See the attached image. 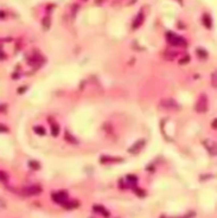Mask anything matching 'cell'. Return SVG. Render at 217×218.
<instances>
[{
	"instance_id": "1",
	"label": "cell",
	"mask_w": 217,
	"mask_h": 218,
	"mask_svg": "<svg viewBox=\"0 0 217 218\" xmlns=\"http://www.w3.org/2000/svg\"><path fill=\"white\" fill-rule=\"evenodd\" d=\"M166 39H167V42L173 46H184V45H186V40L184 38H182V37H179V36H177L176 33H173V32L166 33Z\"/></svg>"
},
{
	"instance_id": "2",
	"label": "cell",
	"mask_w": 217,
	"mask_h": 218,
	"mask_svg": "<svg viewBox=\"0 0 217 218\" xmlns=\"http://www.w3.org/2000/svg\"><path fill=\"white\" fill-rule=\"evenodd\" d=\"M21 192H23L25 196H37L42 192V188L38 185H30V186L24 187Z\"/></svg>"
},
{
	"instance_id": "3",
	"label": "cell",
	"mask_w": 217,
	"mask_h": 218,
	"mask_svg": "<svg viewBox=\"0 0 217 218\" xmlns=\"http://www.w3.org/2000/svg\"><path fill=\"white\" fill-rule=\"evenodd\" d=\"M52 200L56 201L57 204H64L65 201H68V193L65 191H60L57 193L52 194Z\"/></svg>"
},
{
	"instance_id": "4",
	"label": "cell",
	"mask_w": 217,
	"mask_h": 218,
	"mask_svg": "<svg viewBox=\"0 0 217 218\" xmlns=\"http://www.w3.org/2000/svg\"><path fill=\"white\" fill-rule=\"evenodd\" d=\"M208 109V101H206V96H200V98L198 100V102L196 103V110L199 113H204Z\"/></svg>"
},
{
	"instance_id": "5",
	"label": "cell",
	"mask_w": 217,
	"mask_h": 218,
	"mask_svg": "<svg viewBox=\"0 0 217 218\" xmlns=\"http://www.w3.org/2000/svg\"><path fill=\"white\" fill-rule=\"evenodd\" d=\"M160 107L164 108V109H176V108H179V106H178L172 98H165V100H161Z\"/></svg>"
},
{
	"instance_id": "6",
	"label": "cell",
	"mask_w": 217,
	"mask_h": 218,
	"mask_svg": "<svg viewBox=\"0 0 217 218\" xmlns=\"http://www.w3.org/2000/svg\"><path fill=\"white\" fill-rule=\"evenodd\" d=\"M204 145L206 146V149L210 152V154L212 155H216V143L210 141V140H205L204 141Z\"/></svg>"
},
{
	"instance_id": "7",
	"label": "cell",
	"mask_w": 217,
	"mask_h": 218,
	"mask_svg": "<svg viewBox=\"0 0 217 218\" xmlns=\"http://www.w3.org/2000/svg\"><path fill=\"white\" fill-rule=\"evenodd\" d=\"M144 19H145L144 13L140 12V13L138 14V17H136V18L134 19V21H133V28H138V27L144 23Z\"/></svg>"
},
{
	"instance_id": "8",
	"label": "cell",
	"mask_w": 217,
	"mask_h": 218,
	"mask_svg": "<svg viewBox=\"0 0 217 218\" xmlns=\"http://www.w3.org/2000/svg\"><path fill=\"white\" fill-rule=\"evenodd\" d=\"M144 145H145V142L141 140V141H139V142H136L135 145H133V146L128 149V152H129V153H138Z\"/></svg>"
},
{
	"instance_id": "9",
	"label": "cell",
	"mask_w": 217,
	"mask_h": 218,
	"mask_svg": "<svg viewBox=\"0 0 217 218\" xmlns=\"http://www.w3.org/2000/svg\"><path fill=\"white\" fill-rule=\"evenodd\" d=\"M94 209V211H96V212H100L101 215H103L105 217H109V212L107 211V210L103 207V206H101V205H95L93 207Z\"/></svg>"
},
{
	"instance_id": "10",
	"label": "cell",
	"mask_w": 217,
	"mask_h": 218,
	"mask_svg": "<svg viewBox=\"0 0 217 218\" xmlns=\"http://www.w3.org/2000/svg\"><path fill=\"white\" fill-rule=\"evenodd\" d=\"M203 24L205 25V27L206 28H211V24H212V20H211V18H210V16L209 14H204L203 16Z\"/></svg>"
},
{
	"instance_id": "11",
	"label": "cell",
	"mask_w": 217,
	"mask_h": 218,
	"mask_svg": "<svg viewBox=\"0 0 217 218\" xmlns=\"http://www.w3.org/2000/svg\"><path fill=\"white\" fill-rule=\"evenodd\" d=\"M50 24H51V20H50L49 17H45L44 19L42 20V26H43L44 30H49V28H50Z\"/></svg>"
},
{
	"instance_id": "12",
	"label": "cell",
	"mask_w": 217,
	"mask_h": 218,
	"mask_svg": "<svg viewBox=\"0 0 217 218\" xmlns=\"http://www.w3.org/2000/svg\"><path fill=\"white\" fill-rule=\"evenodd\" d=\"M63 206L65 209H75L78 206V201H65L63 204Z\"/></svg>"
},
{
	"instance_id": "13",
	"label": "cell",
	"mask_w": 217,
	"mask_h": 218,
	"mask_svg": "<svg viewBox=\"0 0 217 218\" xmlns=\"http://www.w3.org/2000/svg\"><path fill=\"white\" fill-rule=\"evenodd\" d=\"M127 183L128 184H131V185H135L136 183H138V178H136L135 176H133V174H129V176H127Z\"/></svg>"
},
{
	"instance_id": "14",
	"label": "cell",
	"mask_w": 217,
	"mask_h": 218,
	"mask_svg": "<svg viewBox=\"0 0 217 218\" xmlns=\"http://www.w3.org/2000/svg\"><path fill=\"white\" fill-rule=\"evenodd\" d=\"M60 133V126L57 125V123H52L51 125V134L52 136H57Z\"/></svg>"
},
{
	"instance_id": "15",
	"label": "cell",
	"mask_w": 217,
	"mask_h": 218,
	"mask_svg": "<svg viewBox=\"0 0 217 218\" xmlns=\"http://www.w3.org/2000/svg\"><path fill=\"white\" fill-rule=\"evenodd\" d=\"M197 56H198L199 58H202V59L206 58V57H208L206 50H204V49H197Z\"/></svg>"
},
{
	"instance_id": "16",
	"label": "cell",
	"mask_w": 217,
	"mask_h": 218,
	"mask_svg": "<svg viewBox=\"0 0 217 218\" xmlns=\"http://www.w3.org/2000/svg\"><path fill=\"white\" fill-rule=\"evenodd\" d=\"M65 140L69 141V142H71V143H78V141H77L72 135H70L69 132H65Z\"/></svg>"
},
{
	"instance_id": "17",
	"label": "cell",
	"mask_w": 217,
	"mask_h": 218,
	"mask_svg": "<svg viewBox=\"0 0 217 218\" xmlns=\"http://www.w3.org/2000/svg\"><path fill=\"white\" fill-rule=\"evenodd\" d=\"M33 130H34V133H37L38 135H45V129L43 128V127H40V126L34 127Z\"/></svg>"
},
{
	"instance_id": "18",
	"label": "cell",
	"mask_w": 217,
	"mask_h": 218,
	"mask_svg": "<svg viewBox=\"0 0 217 218\" xmlns=\"http://www.w3.org/2000/svg\"><path fill=\"white\" fill-rule=\"evenodd\" d=\"M30 167L33 170H39L40 168V164L37 161H30Z\"/></svg>"
},
{
	"instance_id": "19",
	"label": "cell",
	"mask_w": 217,
	"mask_h": 218,
	"mask_svg": "<svg viewBox=\"0 0 217 218\" xmlns=\"http://www.w3.org/2000/svg\"><path fill=\"white\" fill-rule=\"evenodd\" d=\"M135 192H136V193H139V196H140V197H144V196L146 194V193H145V191L140 190V188H138V190H135Z\"/></svg>"
},
{
	"instance_id": "20",
	"label": "cell",
	"mask_w": 217,
	"mask_h": 218,
	"mask_svg": "<svg viewBox=\"0 0 217 218\" xmlns=\"http://www.w3.org/2000/svg\"><path fill=\"white\" fill-rule=\"evenodd\" d=\"M190 61V57L189 56H186L185 58H183V59L182 61H180V64H184V63H187V62H189Z\"/></svg>"
},
{
	"instance_id": "21",
	"label": "cell",
	"mask_w": 217,
	"mask_h": 218,
	"mask_svg": "<svg viewBox=\"0 0 217 218\" xmlns=\"http://www.w3.org/2000/svg\"><path fill=\"white\" fill-rule=\"evenodd\" d=\"M216 122H217V120L215 119V120H214V122H212V128H214V129H216V128H217V126H216Z\"/></svg>"
},
{
	"instance_id": "22",
	"label": "cell",
	"mask_w": 217,
	"mask_h": 218,
	"mask_svg": "<svg viewBox=\"0 0 217 218\" xmlns=\"http://www.w3.org/2000/svg\"><path fill=\"white\" fill-rule=\"evenodd\" d=\"M0 18H4V12L0 11Z\"/></svg>"
},
{
	"instance_id": "23",
	"label": "cell",
	"mask_w": 217,
	"mask_h": 218,
	"mask_svg": "<svg viewBox=\"0 0 217 218\" xmlns=\"http://www.w3.org/2000/svg\"><path fill=\"white\" fill-rule=\"evenodd\" d=\"M160 218H167V217H166V216H161Z\"/></svg>"
}]
</instances>
